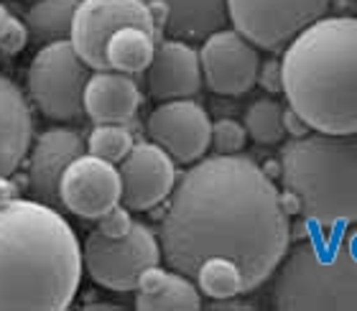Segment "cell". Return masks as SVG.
<instances>
[{
    "label": "cell",
    "mask_w": 357,
    "mask_h": 311,
    "mask_svg": "<svg viewBox=\"0 0 357 311\" xmlns=\"http://www.w3.org/2000/svg\"><path fill=\"white\" fill-rule=\"evenodd\" d=\"M271 298L278 311H357V250L321 230L289 245Z\"/></svg>",
    "instance_id": "5b68a950"
},
{
    "label": "cell",
    "mask_w": 357,
    "mask_h": 311,
    "mask_svg": "<svg viewBox=\"0 0 357 311\" xmlns=\"http://www.w3.org/2000/svg\"><path fill=\"white\" fill-rule=\"evenodd\" d=\"M33 141V110L10 77L0 75V174L13 176Z\"/></svg>",
    "instance_id": "e0dca14e"
},
{
    "label": "cell",
    "mask_w": 357,
    "mask_h": 311,
    "mask_svg": "<svg viewBox=\"0 0 357 311\" xmlns=\"http://www.w3.org/2000/svg\"><path fill=\"white\" fill-rule=\"evenodd\" d=\"M120 204L130 212H149L172 197L178 181L176 161L153 141L133 143V149L120 161Z\"/></svg>",
    "instance_id": "7c38bea8"
},
{
    "label": "cell",
    "mask_w": 357,
    "mask_h": 311,
    "mask_svg": "<svg viewBox=\"0 0 357 311\" xmlns=\"http://www.w3.org/2000/svg\"><path fill=\"white\" fill-rule=\"evenodd\" d=\"M133 143H135L133 133L123 123H97L89 130L84 149H87V153L97 156V158H105V161L118 166L128 156V151L133 149Z\"/></svg>",
    "instance_id": "cb8c5ba5"
},
{
    "label": "cell",
    "mask_w": 357,
    "mask_h": 311,
    "mask_svg": "<svg viewBox=\"0 0 357 311\" xmlns=\"http://www.w3.org/2000/svg\"><path fill=\"white\" fill-rule=\"evenodd\" d=\"M8 21H10V13H8V8L0 3V38H3V31H6Z\"/></svg>",
    "instance_id": "1f68e13d"
},
{
    "label": "cell",
    "mask_w": 357,
    "mask_h": 311,
    "mask_svg": "<svg viewBox=\"0 0 357 311\" xmlns=\"http://www.w3.org/2000/svg\"><path fill=\"white\" fill-rule=\"evenodd\" d=\"M141 89L130 75L102 69L92 72L84 84V115L92 123H130L141 107Z\"/></svg>",
    "instance_id": "ac0fdd59"
},
{
    "label": "cell",
    "mask_w": 357,
    "mask_h": 311,
    "mask_svg": "<svg viewBox=\"0 0 357 311\" xmlns=\"http://www.w3.org/2000/svg\"><path fill=\"white\" fill-rule=\"evenodd\" d=\"M29 44V29L26 23L18 21L15 15H10L6 31H3V38H0V54L3 56H15V54L23 52V46Z\"/></svg>",
    "instance_id": "4316f807"
},
{
    "label": "cell",
    "mask_w": 357,
    "mask_h": 311,
    "mask_svg": "<svg viewBox=\"0 0 357 311\" xmlns=\"http://www.w3.org/2000/svg\"><path fill=\"white\" fill-rule=\"evenodd\" d=\"M146 77H149L151 97L158 103L194 97L204 84L199 49H194L189 41L181 38H158L156 54L146 69Z\"/></svg>",
    "instance_id": "9a60e30c"
},
{
    "label": "cell",
    "mask_w": 357,
    "mask_h": 311,
    "mask_svg": "<svg viewBox=\"0 0 357 311\" xmlns=\"http://www.w3.org/2000/svg\"><path fill=\"white\" fill-rule=\"evenodd\" d=\"M79 0H38L29 8L26 13V29L29 38L36 44H52L69 38L72 21H75V10Z\"/></svg>",
    "instance_id": "44dd1931"
},
{
    "label": "cell",
    "mask_w": 357,
    "mask_h": 311,
    "mask_svg": "<svg viewBox=\"0 0 357 311\" xmlns=\"http://www.w3.org/2000/svg\"><path fill=\"white\" fill-rule=\"evenodd\" d=\"M209 309H250V304H245V301H238V296L212 298V301H209Z\"/></svg>",
    "instance_id": "4dcf8cb0"
},
{
    "label": "cell",
    "mask_w": 357,
    "mask_h": 311,
    "mask_svg": "<svg viewBox=\"0 0 357 311\" xmlns=\"http://www.w3.org/2000/svg\"><path fill=\"white\" fill-rule=\"evenodd\" d=\"M82 273V245L59 209L21 197L0 207V311L69 309Z\"/></svg>",
    "instance_id": "7a4b0ae2"
},
{
    "label": "cell",
    "mask_w": 357,
    "mask_h": 311,
    "mask_svg": "<svg viewBox=\"0 0 357 311\" xmlns=\"http://www.w3.org/2000/svg\"><path fill=\"white\" fill-rule=\"evenodd\" d=\"M332 0H227V23L258 49L281 52L324 18Z\"/></svg>",
    "instance_id": "ba28073f"
},
{
    "label": "cell",
    "mask_w": 357,
    "mask_h": 311,
    "mask_svg": "<svg viewBox=\"0 0 357 311\" xmlns=\"http://www.w3.org/2000/svg\"><path fill=\"white\" fill-rule=\"evenodd\" d=\"M283 105L275 103L273 97H261L245 110L243 126L248 130V138H253L261 146H275L283 141Z\"/></svg>",
    "instance_id": "603a6c76"
},
{
    "label": "cell",
    "mask_w": 357,
    "mask_h": 311,
    "mask_svg": "<svg viewBox=\"0 0 357 311\" xmlns=\"http://www.w3.org/2000/svg\"><path fill=\"white\" fill-rule=\"evenodd\" d=\"M13 199H18V186H15V181L10 176L0 174V207L10 204Z\"/></svg>",
    "instance_id": "f546056e"
},
{
    "label": "cell",
    "mask_w": 357,
    "mask_h": 311,
    "mask_svg": "<svg viewBox=\"0 0 357 311\" xmlns=\"http://www.w3.org/2000/svg\"><path fill=\"white\" fill-rule=\"evenodd\" d=\"M281 207L321 232L357 222V133H306L281 151Z\"/></svg>",
    "instance_id": "277c9868"
},
{
    "label": "cell",
    "mask_w": 357,
    "mask_h": 311,
    "mask_svg": "<svg viewBox=\"0 0 357 311\" xmlns=\"http://www.w3.org/2000/svg\"><path fill=\"white\" fill-rule=\"evenodd\" d=\"M135 309L141 311H197L202 309V294L194 278L166 271L161 263L149 266L135 286Z\"/></svg>",
    "instance_id": "d6986e66"
},
{
    "label": "cell",
    "mask_w": 357,
    "mask_h": 311,
    "mask_svg": "<svg viewBox=\"0 0 357 311\" xmlns=\"http://www.w3.org/2000/svg\"><path fill=\"white\" fill-rule=\"evenodd\" d=\"M158 245L169 268L189 278L207 258H230L255 291L289 250L291 222L278 186L250 156H204L174 186Z\"/></svg>",
    "instance_id": "6da1fadb"
},
{
    "label": "cell",
    "mask_w": 357,
    "mask_h": 311,
    "mask_svg": "<svg viewBox=\"0 0 357 311\" xmlns=\"http://www.w3.org/2000/svg\"><path fill=\"white\" fill-rule=\"evenodd\" d=\"M202 79L215 95L240 97L250 92L258 79L261 54L235 29H220L202 38Z\"/></svg>",
    "instance_id": "30bf717a"
},
{
    "label": "cell",
    "mask_w": 357,
    "mask_h": 311,
    "mask_svg": "<svg viewBox=\"0 0 357 311\" xmlns=\"http://www.w3.org/2000/svg\"><path fill=\"white\" fill-rule=\"evenodd\" d=\"M92 69L79 59L69 38L44 44L26 72L29 100L38 112L56 123H75L84 115V84Z\"/></svg>",
    "instance_id": "8992f818"
},
{
    "label": "cell",
    "mask_w": 357,
    "mask_h": 311,
    "mask_svg": "<svg viewBox=\"0 0 357 311\" xmlns=\"http://www.w3.org/2000/svg\"><path fill=\"white\" fill-rule=\"evenodd\" d=\"M84 151H87L84 149V138L75 128H49L44 133H38L31 141V149L26 153V158H29L26 181H29L31 197L49 204V207L59 209L61 174Z\"/></svg>",
    "instance_id": "5bb4252c"
},
{
    "label": "cell",
    "mask_w": 357,
    "mask_h": 311,
    "mask_svg": "<svg viewBox=\"0 0 357 311\" xmlns=\"http://www.w3.org/2000/svg\"><path fill=\"white\" fill-rule=\"evenodd\" d=\"M89 309H115V306L112 304H92Z\"/></svg>",
    "instance_id": "d6a6232c"
},
{
    "label": "cell",
    "mask_w": 357,
    "mask_h": 311,
    "mask_svg": "<svg viewBox=\"0 0 357 311\" xmlns=\"http://www.w3.org/2000/svg\"><path fill=\"white\" fill-rule=\"evenodd\" d=\"M146 130L151 141L161 146L176 163L186 166L204 158L212 141V120L192 97L161 103L156 110H151Z\"/></svg>",
    "instance_id": "8fae6325"
},
{
    "label": "cell",
    "mask_w": 357,
    "mask_h": 311,
    "mask_svg": "<svg viewBox=\"0 0 357 311\" xmlns=\"http://www.w3.org/2000/svg\"><path fill=\"white\" fill-rule=\"evenodd\" d=\"M248 143V130L243 123L232 118H220L212 123V141L209 146L217 153H243Z\"/></svg>",
    "instance_id": "d4e9b609"
},
{
    "label": "cell",
    "mask_w": 357,
    "mask_h": 311,
    "mask_svg": "<svg viewBox=\"0 0 357 311\" xmlns=\"http://www.w3.org/2000/svg\"><path fill=\"white\" fill-rule=\"evenodd\" d=\"M161 260L158 235L143 222H133L130 232L123 237H105L92 230L82 243L84 273L97 286L115 294L135 291L143 271Z\"/></svg>",
    "instance_id": "52a82bcc"
},
{
    "label": "cell",
    "mask_w": 357,
    "mask_h": 311,
    "mask_svg": "<svg viewBox=\"0 0 357 311\" xmlns=\"http://www.w3.org/2000/svg\"><path fill=\"white\" fill-rule=\"evenodd\" d=\"M194 283H197L199 294L209 298H230L248 294L243 271L230 258H207L197 268Z\"/></svg>",
    "instance_id": "7402d4cb"
},
{
    "label": "cell",
    "mask_w": 357,
    "mask_h": 311,
    "mask_svg": "<svg viewBox=\"0 0 357 311\" xmlns=\"http://www.w3.org/2000/svg\"><path fill=\"white\" fill-rule=\"evenodd\" d=\"M120 171L115 163L97 158L87 153L77 156L61 174L59 181V199L61 209L82 220H97L110 207L120 204Z\"/></svg>",
    "instance_id": "4fadbf2b"
},
{
    "label": "cell",
    "mask_w": 357,
    "mask_h": 311,
    "mask_svg": "<svg viewBox=\"0 0 357 311\" xmlns=\"http://www.w3.org/2000/svg\"><path fill=\"white\" fill-rule=\"evenodd\" d=\"M283 130L291 135V138H304L306 133H312V128L301 115H298L294 107H283Z\"/></svg>",
    "instance_id": "f1b7e54d"
},
{
    "label": "cell",
    "mask_w": 357,
    "mask_h": 311,
    "mask_svg": "<svg viewBox=\"0 0 357 311\" xmlns=\"http://www.w3.org/2000/svg\"><path fill=\"white\" fill-rule=\"evenodd\" d=\"M255 84H261L266 92L275 95V92H283V75H281V61L278 59H268L261 61L258 67V79Z\"/></svg>",
    "instance_id": "83f0119b"
},
{
    "label": "cell",
    "mask_w": 357,
    "mask_h": 311,
    "mask_svg": "<svg viewBox=\"0 0 357 311\" xmlns=\"http://www.w3.org/2000/svg\"><path fill=\"white\" fill-rule=\"evenodd\" d=\"M158 38L146 29L138 26H123L107 38L105 46V61L107 69L123 72V75H141L146 72L156 54Z\"/></svg>",
    "instance_id": "ffe728a7"
},
{
    "label": "cell",
    "mask_w": 357,
    "mask_h": 311,
    "mask_svg": "<svg viewBox=\"0 0 357 311\" xmlns=\"http://www.w3.org/2000/svg\"><path fill=\"white\" fill-rule=\"evenodd\" d=\"M133 222L135 220L130 217V209L126 204H115L105 215L97 217V232H102L105 237H123L130 232Z\"/></svg>",
    "instance_id": "484cf974"
},
{
    "label": "cell",
    "mask_w": 357,
    "mask_h": 311,
    "mask_svg": "<svg viewBox=\"0 0 357 311\" xmlns=\"http://www.w3.org/2000/svg\"><path fill=\"white\" fill-rule=\"evenodd\" d=\"M123 26H138L158 38L151 8L143 0H79L69 41L92 72H102L107 69V61H105L107 38Z\"/></svg>",
    "instance_id": "9c48e42d"
},
{
    "label": "cell",
    "mask_w": 357,
    "mask_h": 311,
    "mask_svg": "<svg viewBox=\"0 0 357 311\" xmlns=\"http://www.w3.org/2000/svg\"><path fill=\"white\" fill-rule=\"evenodd\" d=\"M151 8L158 36L202 41L227 26V0H143Z\"/></svg>",
    "instance_id": "2e32d148"
},
{
    "label": "cell",
    "mask_w": 357,
    "mask_h": 311,
    "mask_svg": "<svg viewBox=\"0 0 357 311\" xmlns=\"http://www.w3.org/2000/svg\"><path fill=\"white\" fill-rule=\"evenodd\" d=\"M289 107L317 133H357V18L324 15L306 26L281 59Z\"/></svg>",
    "instance_id": "3957f363"
}]
</instances>
